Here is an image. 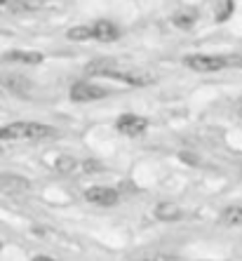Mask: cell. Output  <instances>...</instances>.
<instances>
[{"label": "cell", "instance_id": "obj_7", "mask_svg": "<svg viewBox=\"0 0 242 261\" xmlns=\"http://www.w3.org/2000/svg\"><path fill=\"white\" fill-rule=\"evenodd\" d=\"M92 29H94V38L101 40V43H111V40H118V38H120V29H118L113 21H109V19L97 21Z\"/></svg>", "mask_w": 242, "mask_h": 261}, {"label": "cell", "instance_id": "obj_18", "mask_svg": "<svg viewBox=\"0 0 242 261\" xmlns=\"http://www.w3.org/2000/svg\"><path fill=\"white\" fill-rule=\"evenodd\" d=\"M181 158H183V163H188V165L198 163V158H195V155H188V153H181Z\"/></svg>", "mask_w": 242, "mask_h": 261}, {"label": "cell", "instance_id": "obj_6", "mask_svg": "<svg viewBox=\"0 0 242 261\" xmlns=\"http://www.w3.org/2000/svg\"><path fill=\"white\" fill-rule=\"evenodd\" d=\"M68 94H71L73 101L90 103V101H97V99L106 97V90H103V87H97V85H90V83H75Z\"/></svg>", "mask_w": 242, "mask_h": 261}, {"label": "cell", "instance_id": "obj_16", "mask_svg": "<svg viewBox=\"0 0 242 261\" xmlns=\"http://www.w3.org/2000/svg\"><path fill=\"white\" fill-rule=\"evenodd\" d=\"M195 19H198V14L195 12H179V14H174V24L179 26V29L188 31L191 26L195 24Z\"/></svg>", "mask_w": 242, "mask_h": 261}, {"label": "cell", "instance_id": "obj_21", "mask_svg": "<svg viewBox=\"0 0 242 261\" xmlns=\"http://www.w3.org/2000/svg\"><path fill=\"white\" fill-rule=\"evenodd\" d=\"M237 111H240V113H242V99H240V101H237Z\"/></svg>", "mask_w": 242, "mask_h": 261}, {"label": "cell", "instance_id": "obj_3", "mask_svg": "<svg viewBox=\"0 0 242 261\" xmlns=\"http://www.w3.org/2000/svg\"><path fill=\"white\" fill-rule=\"evenodd\" d=\"M109 78H115V80H122L132 87H146V85H153L157 80L155 73L151 71H137V68H129V71H120V68H113L109 73Z\"/></svg>", "mask_w": 242, "mask_h": 261}, {"label": "cell", "instance_id": "obj_23", "mask_svg": "<svg viewBox=\"0 0 242 261\" xmlns=\"http://www.w3.org/2000/svg\"><path fill=\"white\" fill-rule=\"evenodd\" d=\"M0 252H3V243H0Z\"/></svg>", "mask_w": 242, "mask_h": 261}, {"label": "cell", "instance_id": "obj_22", "mask_svg": "<svg viewBox=\"0 0 242 261\" xmlns=\"http://www.w3.org/2000/svg\"><path fill=\"white\" fill-rule=\"evenodd\" d=\"M5 3H7V0H0V5H5Z\"/></svg>", "mask_w": 242, "mask_h": 261}, {"label": "cell", "instance_id": "obj_4", "mask_svg": "<svg viewBox=\"0 0 242 261\" xmlns=\"http://www.w3.org/2000/svg\"><path fill=\"white\" fill-rule=\"evenodd\" d=\"M85 200L99 207H111L120 200V193L115 189H111V186H90L85 191Z\"/></svg>", "mask_w": 242, "mask_h": 261}, {"label": "cell", "instance_id": "obj_17", "mask_svg": "<svg viewBox=\"0 0 242 261\" xmlns=\"http://www.w3.org/2000/svg\"><path fill=\"white\" fill-rule=\"evenodd\" d=\"M103 170L101 163H97V160H83L80 163V172H87V174H92V172H99Z\"/></svg>", "mask_w": 242, "mask_h": 261}, {"label": "cell", "instance_id": "obj_5", "mask_svg": "<svg viewBox=\"0 0 242 261\" xmlns=\"http://www.w3.org/2000/svg\"><path fill=\"white\" fill-rule=\"evenodd\" d=\"M146 127H148V120H146L144 116H137V113H122V116L115 120V129L122 134H127V137H137V134H141Z\"/></svg>", "mask_w": 242, "mask_h": 261}, {"label": "cell", "instance_id": "obj_12", "mask_svg": "<svg viewBox=\"0 0 242 261\" xmlns=\"http://www.w3.org/2000/svg\"><path fill=\"white\" fill-rule=\"evenodd\" d=\"M55 167H57V172H61V174H73L75 170H80V163L75 158H71V155H59Z\"/></svg>", "mask_w": 242, "mask_h": 261}, {"label": "cell", "instance_id": "obj_19", "mask_svg": "<svg viewBox=\"0 0 242 261\" xmlns=\"http://www.w3.org/2000/svg\"><path fill=\"white\" fill-rule=\"evenodd\" d=\"M144 261H170V259H167V256L155 254V256H148V259H144Z\"/></svg>", "mask_w": 242, "mask_h": 261}, {"label": "cell", "instance_id": "obj_1", "mask_svg": "<svg viewBox=\"0 0 242 261\" xmlns=\"http://www.w3.org/2000/svg\"><path fill=\"white\" fill-rule=\"evenodd\" d=\"M55 129L43 122H12L0 127V141H40L52 137Z\"/></svg>", "mask_w": 242, "mask_h": 261}, {"label": "cell", "instance_id": "obj_13", "mask_svg": "<svg viewBox=\"0 0 242 261\" xmlns=\"http://www.w3.org/2000/svg\"><path fill=\"white\" fill-rule=\"evenodd\" d=\"M221 221L226 226H240L242 224V207L233 205V207H226L224 212H221Z\"/></svg>", "mask_w": 242, "mask_h": 261}, {"label": "cell", "instance_id": "obj_8", "mask_svg": "<svg viewBox=\"0 0 242 261\" xmlns=\"http://www.w3.org/2000/svg\"><path fill=\"white\" fill-rule=\"evenodd\" d=\"M0 189L5 191V193H24V191L31 189V184L26 181L24 176L3 174V176H0Z\"/></svg>", "mask_w": 242, "mask_h": 261}, {"label": "cell", "instance_id": "obj_11", "mask_svg": "<svg viewBox=\"0 0 242 261\" xmlns=\"http://www.w3.org/2000/svg\"><path fill=\"white\" fill-rule=\"evenodd\" d=\"M3 85H5L7 90L19 92V94H26V92H31V83L26 78H19V75H7V78H3Z\"/></svg>", "mask_w": 242, "mask_h": 261}, {"label": "cell", "instance_id": "obj_20", "mask_svg": "<svg viewBox=\"0 0 242 261\" xmlns=\"http://www.w3.org/2000/svg\"><path fill=\"white\" fill-rule=\"evenodd\" d=\"M33 261H55L52 256H33Z\"/></svg>", "mask_w": 242, "mask_h": 261}, {"label": "cell", "instance_id": "obj_9", "mask_svg": "<svg viewBox=\"0 0 242 261\" xmlns=\"http://www.w3.org/2000/svg\"><path fill=\"white\" fill-rule=\"evenodd\" d=\"M181 207L174 205V202H160V205H155V210H153V217L157 219V221H179L181 219Z\"/></svg>", "mask_w": 242, "mask_h": 261}, {"label": "cell", "instance_id": "obj_14", "mask_svg": "<svg viewBox=\"0 0 242 261\" xmlns=\"http://www.w3.org/2000/svg\"><path fill=\"white\" fill-rule=\"evenodd\" d=\"M94 38V29L92 26H73L68 31V40H90Z\"/></svg>", "mask_w": 242, "mask_h": 261}, {"label": "cell", "instance_id": "obj_10", "mask_svg": "<svg viewBox=\"0 0 242 261\" xmlns=\"http://www.w3.org/2000/svg\"><path fill=\"white\" fill-rule=\"evenodd\" d=\"M10 61H21V64H31V66H36V64H43L45 57L40 52H10L7 55Z\"/></svg>", "mask_w": 242, "mask_h": 261}, {"label": "cell", "instance_id": "obj_15", "mask_svg": "<svg viewBox=\"0 0 242 261\" xmlns=\"http://www.w3.org/2000/svg\"><path fill=\"white\" fill-rule=\"evenodd\" d=\"M233 7H235L233 0H219L217 3V21H226V19L233 14Z\"/></svg>", "mask_w": 242, "mask_h": 261}, {"label": "cell", "instance_id": "obj_2", "mask_svg": "<svg viewBox=\"0 0 242 261\" xmlns=\"http://www.w3.org/2000/svg\"><path fill=\"white\" fill-rule=\"evenodd\" d=\"M183 64L198 73H214L228 66V59H224V57H207V55H188L183 57Z\"/></svg>", "mask_w": 242, "mask_h": 261}]
</instances>
